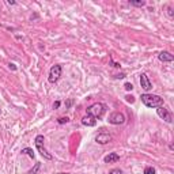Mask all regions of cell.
Wrapping results in <instances>:
<instances>
[{
	"label": "cell",
	"instance_id": "8",
	"mask_svg": "<svg viewBox=\"0 0 174 174\" xmlns=\"http://www.w3.org/2000/svg\"><path fill=\"white\" fill-rule=\"evenodd\" d=\"M140 86H142V88L146 91H150L151 88H153V83L150 82L148 76H147L146 73H142V75H140Z\"/></svg>",
	"mask_w": 174,
	"mask_h": 174
},
{
	"label": "cell",
	"instance_id": "19",
	"mask_svg": "<svg viewBox=\"0 0 174 174\" xmlns=\"http://www.w3.org/2000/svg\"><path fill=\"white\" fill-rule=\"evenodd\" d=\"M125 99H127V102H131V103L135 102V97H132V95H127Z\"/></svg>",
	"mask_w": 174,
	"mask_h": 174
},
{
	"label": "cell",
	"instance_id": "7",
	"mask_svg": "<svg viewBox=\"0 0 174 174\" xmlns=\"http://www.w3.org/2000/svg\"><path fill=\"white\" fill-rule=\"evenodd\" d=\"M112 139H113L112 135H110V133H106V132H101L95 136V142L98 144H108L112 142Z\"/></svg>",
	"mask_w": 174,
	"mask_h": 174
},
{
	"label": "cell",
	"instance_id": "1",
	"mask_svg": "<svg viewBox=\"0 0 174 174\" xmlns=\"http://www.w3.org/2000/svg\"><path fill=\"white\" fill-rule=\"evenodd\" d=\"M142 102L147 108H159V106H163V98H161L159 95H154V94H142Z\"/></svg>",
	"mask_w": 174,
	"mask_h": 174
},
{
	"label": "cell",
	"instance_id": "3",
	"mask_svg": "<svg viewBox=\"0 0 174 174\" xmlns=\"http://www.w3.org/2000/svg\"><path fill=\"white\" fill-rule=\"evenodd\" d=\"M34 143H35V147H37V150H38V153L41 154L45 159H48V161H50V159H52V155H50L49 153H48L46 148L44 147V136H42V135H38V136L35 138Z\"/></svg>",
	"mask_w": 174,
	"mask_h": 174
},
{
	"label": "cell",
	"instance_id": "6",
	"mask_svg": "<svg viewBox=\"0 0 174 174\" xmlns=\"http://www.w3.org/2000/svg\"><path fill=\"white\" fill-rule=\"evenodd\" d=\"M157 113H158V116L161 117L162 120L166 121V123H172V121H173L172 113H170L166 108H163V106H159V108H157Z\"/></svg>",
	"mask_w": 174,
	"mask_h": 174
},
{
	"label": "cell",
	"instance_id": "18",
	"mask_svg": "<svg viewBox=\"0 0 174 174\" xmlns=\"http://www.w3.org/2000/svg\"><path fill=\"white\" fill-rule=\"evenodd\" d=\"M109 174H123V172H121L120 169H113L109 172Z\"/></svg>",
	"mask_w": 174,
	"mask_h": 174
},
{
	"label": "cell",
	"instance_id": "17",
	"mask_svg": "<svg viewBox=\"0 0 174 174\" xmlns=\"http://www.w3.org/2000/svg\"><path fill=\"white\" fill-rule=\"evenodd\" d=\"M124 87H125V90H127V91H132V90H133L132 83H125V84H124Z\"/></svg>",
	"mask_w": 174,
	"mask_h": 174
},
{
	"label": "cell",
	"instance_id": "2",
	"mask_svg": "<svg viewBox=\"0 0 174 174\" xmlns=\"http://www.w3.org/2000/svg\"><path fill=\"white\" fill-rule=\"evenodd\" d=\"M105 112H106V105L105 103H101V102L92 103L91 106L87 108V114L94 117L95 120H97V118H101L103 114H105Z\"/></svg>",
	"mask_w": 174,
	"mask_h": 174
},
{
	"label": "cell",
	"instance_id": "23",
	"mask_svg": "<svg viewBox=\"0 0 174 174\" xmlns=\"http://www.w3.org/2000/svg\"><path fill=\"white\" fill-rule=\"evenodd\" d=\"M7 3H8V4H11V6H12V4H16V3H15V2H12V0H8Z\"/></svg>",
	"mask_w": 174,
	"mask_h": 174
},
{
	"label": "cell",
	"instance_id": "21",
	"mask_svg": "<svg viewBox=\"0 0 174 174\" xmlns=\"http://www.w3.org/2000/svg\"><path fill=\"white\" fill-rule=\"evenodd\" d=\"M10 68L12 69V71H15V69H16V67H15V64H10Z\"/></svg>",
	"mask_w": 174,
	"mask_h": 174
},
{
	"label": "cell",
	"instance_id": "11",
	"mask_svg": "<svg viewBox=\"0 0 174 174\" xmlns=\"http://www.w3.org/2000/svg\"><path fill=\"white\" fill-rule=\"evenodd\" d=\"M118 159H120V155L116 154V153H112V154L106 155L103 161H105V163H113V162H117Z\"/></svg>",
	"mask_w": 174,
	"mask_h": 174
},
{
	"label": "cell",
	"instance_id": "9",
	"mask_svg": "<svg viewBox=\"0 0 174 174\" xmlns=\"http://www.w3.org/2000/svg\"><path fill=\"white\" fill-rule=\"evenodd\" d=\"M158 59L161 61H163V63H172L174 60V57H173V54L170 53V52H161V53L158 54Z\"/></svg>",
	"mask_w": 174,
	"mask_h": 174
},
{
	"label": "cell",
	"instance_id": "12",
	"mask_svg": "<svg viewBox=\"0 0 174 174\" xmlns=\"http://www.w3.org/2000/svg\"><path fill=\"white\" fill-rule=\"evenodd\" d=\"M129 4L135 6V7H144V6H146V2H144V0H139V2H135V0H129Z\"/></svg>",
	"mask_w": 174,
	"mask_h": 174
},
{
	"label": "cell",
	"instance_id": "15",
	"mask_svg": "<svg viewBox=\"0 0 174 174\" xmlns=\"http://www.w3.org/2000/svg\"><path fill=\"white\" fill-rule=\"evenodd\" d=\"M144 174H155V169L153 166H147V167L144 169Z\"/></svg>",
	"mask_w": 174,
	"mask_h": 174
},
{
	"label": "cell",
	"instance_id": "13",
	"mask_svg": "<svg viewBox=\"0 0 174 174\" xmlns=\"http://www.w3.org/2000/svg\"><path fill=\"white\" fill-rule=\"evenodd\" d=\"M40 169H41V163H40V162H37V163L34 165V167H33L31 170H29L27 174H37L40 172Z\"/></svg>",
	"mask_w": 174,
	"mask_h": 174
},
{
	"label": "cell",
	"instance_id": "14",
	"mask_svg": "<svg viewBox=\"0 0 174 174\" xmlns=\"http://www.w3.org/2000/svg\"><path fill=\"white\" fill-rule=\"evenodd\" d=\"M22 154H27V155H29V157H30L31 159H34V157H35L31 148H23V150H22Z\"/></svg>",
	"mask_w": 174,
	"mask_h": 174
},
{
	"label": "cell",
	"instance_id": "4",
	"mask_svg": "<svg viewBox=\"0 0 174 174\" xmlns=\"http://www.w3.org/2000/svg\"><path fill=\"white\" fill-rule=\"evenodd\" d=\"M61 76V65H53L50 68L49 71V78H48V80H49V83H56L59 79H60Z\"/></svg>",
	"mask_w": 174,
	"mask_h": 174
},
{
	"label": "cell",
	"instance_id": "16",
	"mask_svg": "<svg viewBox=\"0 0 174 174\" xmlns=\"http://www.w3.org/2000/svg\"><path fill=\"white\" fill-rule=\"evenodd\" d=\"M68 121H69L68 117H60V118L57 120V123H59V124H67Z\"/></svg>",
	"mask_w": 174,
	"mask_h": 174
},
{
	"label": "cell",
	"instance_id": "20",
	"mask_svg": "<svg viewBox=\"0 0 174 174\" xmlns=\"http://www.w3.org/2000/svg\"><path fill=\"white\" fill-rule=\"evenodd\" d=\"M59 106H60V101H56V102L53 103V109H57Z\"/></svg>",
	"mask_w": 174,
	"mask_h": 174
},
{
	"label": "cell",
	"instance_id": "10",
	"mask_svg": "<svg viewBox=\"0 0 174 174\" xmlns=\"http://www.w3.org/2000/svg\"><path fill=\"white\" fill-rule=\"evenodd\" d=\"M82 124L86 125V127H95L97 125V120H95L94 117L88 116V114H86L83 118H82Z\"/></svg>",
	"mask_w": 174,
	"mask_h": 174
},
{
	"label": "cell",
	"instance_id": "24",
	"mask_svg": "<svg viewBox=\"0 0 174 174\" xmlns=\"http://www.w3.org/2000/svg\"><path fill=\"white\" fill-rule=\"evenodd\" d=\"M0 113H2V109H0Z\"/></svg>",
	"mask_w": 174,
	"mask_h": 174
},
{
	"label": "cell",
	"instance_id": "5",
	"mask_svg": "<svg viewBox=\"0 0 174 174\" xmlns=\"http://www.w3.org/2000/svg\"><path fill=\"white\" fill-rule=\"evenodd\" d=\"M125 123V116L123 113H120V112H114L110 114V117H109V124H112V125H121V124H124Z\"/></svg>",
	"mask_w": 174,
	"mask_h": 174
},
{
	"label": "cell",
	"instance_id": "22",
	"mask_svg": "<svg viewBox=\"0 0 174 174\" xmlns=\"http://www.w3.org/2000/svg\"><path fill=\"white\" fill-rule=\"evenodd\" d=\"M116 78H117V79H123V78H125V75H124V73H121V75H117Z\"/></svg>",
	"mask_w": 174,
	"mask_h": 174
}]
</instances>
